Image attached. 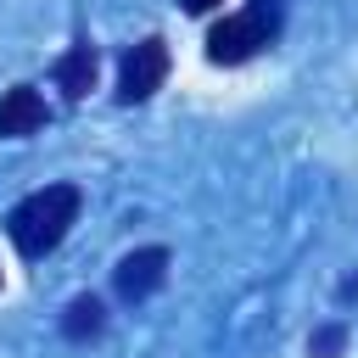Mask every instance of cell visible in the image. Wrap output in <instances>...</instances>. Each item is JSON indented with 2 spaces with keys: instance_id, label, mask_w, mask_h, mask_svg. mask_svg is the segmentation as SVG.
<instances>
[{
  "instance_id": "obj_5",
  "label": "cell",
  "mask_w": 358,
  "mask_h": 358,
  "mask_svg": "<svg viewBox=\"0 0 358 358\" xmlns=\"http://www.w3.org/2000/svg\"><path fill=\"white\" fill-rule=\"evenodd\" d=\"M45 123V95L34 84H11L0 95V140H22Z\"/></svg>"
},
{
  "instance_id": "obj_3",
  "label": "cell",
  "mask_w": 358,
  "mask_h": 358,
  "mask_svg": "<svg viewBox=\"0 0 358 358\" xmlns=\"http://www.w3.org/2000/svg\"><path fill=\"white\" fill-rule=\"evenodd\" d=\"M162 78H168V39L145 34L140 45L123 50V73H117V95L123 101H151L162 90Z\"/></svg>"
},
{
  "instance_id": "obj_6",
  "label": "cell",
  "mask_w": 358,
  "mask_h": 358,
  "mask_svg": "<svg viewBox=\"0 0 358 358\" xmlns=\"http://www.w3.org/2000/svg\"><path fill=\"white\" fill-rule=\"evenodd\" d=\"M56 84H62L67 101H84V95L95 90V45H90V39L67 45V56L56 62Z\"/></svg>"
},
{
  "instance_id": "obj_9",
  "label": "cell",
  "mask_w": 358,
  "mask_h": 358,
  "mask_svg": "<svg viewBox=\"0 0 358 358\" xmlns=\"http://www.w3.org/2000/svg\"><path fill=\"white\" fill-rule=\"evenodd\" d=\"M213 6H218V0H185V11H196V17H201V11H213Z\"/></svg>"
},
{
  "instance_id": "obj_4",
  "label": "cell",
  "mask_w": 358,
  "mask_h": 358,
  "mask_svg": "<svg viewBox=\"0 0 358 358\" xmlns=\"http://www.w3.org/2000/svg\"><path fill=\"white\" fill-rule=\"evenodd\" d=\"M162 280H168V252H162V246H140V252H129V257L112 268V285H117L123 302H145Z\"/></svg>"
},
{
  "instance_id": "obj_8",
  "label": "cell",
  "mask_w": 358,
  "mask_h": 358,
  "mask_svg": "<svg viewBox=\"0 0 358 358\" xmlns=\"http://www.w3.org/2000/svg\"><path fill=\"white\" fill-rule=\"evenodd\" d=\"M341 341H347V330H341V324H324V330L313 336V347H308V352H313V358H336V352H341Z\"/></svg>"
},
{
  "instance_id": "obj_2",
  "label": "cell",
  "mask_w": 358,
  "mask_h": 358,
  "mask_svg": "<svg viewBox=\"0 0 358 358\" xmlns=\"http://www.w3.org/2000/svg\"><path fill=\"white\" fill-rule=\"evenodd\" d=\"M268 39H274V0H252L246 11L224 17V22L207 34V62H218V67H241V62H252Z\"/></svg>"
},
{
  "instance_id": "obj_7",
  "label": "cell",
  "mask_w": 358,
  "mask_h": 358,
  "mask_svg": "<svg viewBox=\"0 0 358 358\" xmlns=\"http://www.w3.org/2000/svg\"><path fill=\"white\" fill-rule=\"evenodd\" d=\"M101 330H106V308H101L95 296H73L67 313H62V336H67V341H90V336H101Z\"/></svg>"
},
{
  "instance_id": "obj_1",
  "label": "cell",
  "mask_w": 358,
  "mask_h": 358,
  "mask_svg": "<svg viewBox=\"0 0 358 358\" xmlns=\"http://www.w3.org/2000/svg\"><path fill=\"white\" fill-rule=\"evenodd\" d=\"M78 201H84L78 185H45V190L22 196V201L11 207V218H6L17 252H22V257H45L50 246H62V235H67L73 218H78Z\"/></svg>"
}]
</instances>
